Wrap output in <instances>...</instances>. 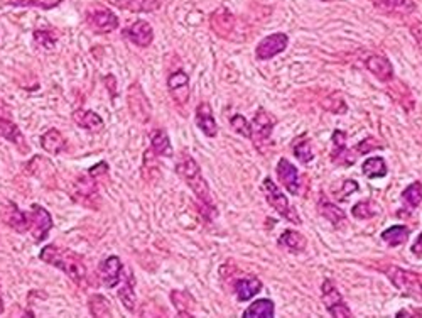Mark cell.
Returning <instances> with one entry per match:
<instances>
[{"label":"cell","mask_w":422,"mask_h":318,"mask_svg":"<svg viewBox=\"0 0 422 318\" xmlns=\"http://www.w3.org/2000/svg\"><path fill=\"white\" fill-rule=\"evenodd\" d=\"M176 173L179 174L181 180L193 190L196 199L200 200L201 207L204 208V213L211 212L213 215H218L215 205H213L210 186H208L203 174H201L200 165L195 161V158H193L191 154H188V151H183V153L179 154V158H177Z\"/></svg>","instance_id":"6da1fadb"},{"label":"cell","mask_w":422,"mask_h":318,"mask_svg":"<svg viewBox=\"0 0 422 318\" xmlns=\"http://www.w3.org/2000/svg\"><path fill=\"white\" fill-rule=\"evenodd\" d=\"M41 261L48 262L49 266L58 267L67 273L76 285H83L87 279V266L83 258L71 249H63L58 246H46L39 254Z\"/></svg>","instance_id":"7a4b0ae2"},{"label":"cell","mask_w":422,"mask_h":318,"mask_svg":"<svg viewBox=\"0 0 422 318\" xmlns=\"http://www.w3.org/2000/svg\"><path fill=\"white\" fill-rule=\"evenodd\" d=\"M387 278L394 286L405 296H412L416 300H422V276L414 271L402 269V267L390 266L385 269Z\"/></svg>","instance_id":"3957f363"},{"label":"cell","mask_w":422,"mask_h":318,"mask_svg":"<svg viewBox=\"0 0 422 318\" xmlns=\"http://www.w3.org/2000/svg\"><path fill=\"white\" fill-rule=\"evenodd\" d=\"M262 192H264L267 203H269L279 215L284 217V219H288L289 222L292 224H303L299 215H296V213L292 212V207L289 205L288 196L281 192V188H279L270 178H265L264 180V183H262Z\"/></svg>","instance_id":"277c9868"},{"label":"cell","mask_w":422,"mask_h":318,"mask_svg":"<svg viewBox=\"0 0 422 318\" xmlns=\"http://www.w3.org/2000/svg\"><path fill=\"white\" fill-rule=\"evenodd\" d=\"M71 199L76 203L83 205V207L91 208V210H98L100 207V195L98 186H96L93 176H81L76 178L71 185Z\"/></svg>","instance_id":"5b68a950"},{"label":"cell","mask_w":422,"mask_h":318,"mask_svg":"<svg viewBox=\"0 0 422 318\" xmlns=\"http://www.w3.org/2000/svg\"><path fill=\"white\" fill-rule=\"evenodd\" d=\"M53 228L51 213L41 205H33L27 212V232H30L36 242L48 237V232Z\"/></svg>","instance_id":"8992f818"},{"label":"cell","mask_w":422,"mask_h":318,"mask_svg":"<svg viewBox=\"0 0 422 318\" xmlns=\"http://www.w3.org/2000/svg\"><path fill=\"white\" fill-rule=\"evenodd\" d=\"M321 298H323L324 308L331 317H351V308L344 303L342 293L338 292L331 279H324L321 286Z\"/></svg>","instance_id":"52a82bcc"},{"label":"cell","mask_w":422,"mask_h":318,"mask_svg":"<svg viewBox=\"0 0 422 318\" xmlns=\"http://www.w3.org/2000/svg\"><path fill=\"white\" fill-rule=\"evenodd\" d=\"M289 44V36L284 33H276L267 36L257 44V49H255V58L258 61H267L272 60L274 56L281 54L288 48Z\"/></svg>","instance_id":"ba28073f"},{"label":"cell","mask_w":422,"mask_h":318,"mask_svg":"<svg viewBox=\"0 0 422 318\" xmlns=\"http://www.w3.org/2000/svg\"><path fill=\"white\" fill-rule=\"evenodd\" d=\"M127 100H129V108L132 115L141 122H147L152 114V107H150L149 99L146 97L144 90L139 83H132L127 92Z\"/></svg>","instance_id":"9c48e42d"},{"label":"cell","mask_w":422,"mask_h":318,"mask_svg":"<svg viewBox=\"0 0 422 318\" xmlns=\"http://www.w3.org/2000/svg\"><path fill=\"white\" fill-rule=\"evenodd\" d=\"M252 141H254L255 147L261 149L262 142H267L272 134L274 126H276V119L270 114H267L264 108H258L257 114H255L254 120H252Z\"/></svg>","instance_id":"30bf717a"},{"label":"cell","mask_w":422,"mask_h":318,"mask_svg":"<svg viewBox=\"0 0 422 318\" xmlns=\"http://www.w3.org/2000/svg\"><path fill=\"white\" fill-rule=\"evenodd\" d=\"M85 19H87V24L90 26V29L95 31L96 34L114 33L118 27V17L108 9L88 10Z\"/></svg>","instance_id":"8fae6325"},{"label":"cell","mask_w":422,"mask_h":318,"mask_svg":"<svg viewBox=\"0 0 422 318\" xmlns=\"http://www.w3.org/2000/svg\"><path fill=\"white\" fill-rule=\"evenodd\" d=\"M122 261H120L117 256H110L105 261L100 262L98 278L107 288H115L120 283V279H122Z\"/></svg>","instance_id":"7c38bea8"},{"label":"cell","mask_w":422,"mask_h":318,"mask_svg":"<svg viewBox=\"0 0 422 318\" xmlns=\"http://www.w3.org/2000/svg\"><path fill=\"white\" fill-rule=\"evenodd\" d=\"M276 171L281 183L284 185V188L288 190L290 195H299V171H297L296 166L285 158H282L279 159Z\"/></svg>","instance_id":"4fadbf2b"},{"label":"cell","mask_w":422,"mask_h":318,"mask_svg":"<svg viewBox=\"0 0 422 318\" xmlns=\"http://www.w3.org/2000/svg\"><path fill=\"white\" fill-rule=\"evenodd\" d=\"M123 36L139 48H147L154 41V29L147 21H137L123 31Z\"/></svg>","instance_id":"5bb4252c"},{"label":"cell","mask_w":422,"mask_h":318,"mask_svg":"<svg viewBox=\"0 0 422 318\" xmlns=\"http://www.w3.org/2000/svg\"><path fill=\"white\" fill-rule=\"evenodd\" d=\"M168 90L171 93L173 100L179 106H184L189 100V76L183 69H177L169 75L168 78Z\"/></svg>","instance_id":"9a60e30c"},{"label":"cell","mask_w":422,"mask_h":318,"mask_svg":"<svg viewBox=\"0 0 422 318\" xmlns=\"http://www.w3.org/2000/svg\"><path fill=\"white\" fill-rule=\"evenodd\" d=\"M370 2L382 12L397 15V17H404L416 10L414 0H370Z\"/></svg>","instance_id":"2e32d148"},{"label":"cell","mask_w":422,"mask_h":318,"mask_svg":"<svg viewBox=\"0 0 422 318\" xmlns=\"http://www.w3.org/2000/svg\"><path fill=\"white\" fill-rule=\"evenodd\" d=\"M365 68L369 69L375 78H378L383 83L394 78V67L387 58L378 56V54H371L365 60Z\"/></svg>","instance_id":"e0dca14e"},{"label":"cell","mask_w":422,"mask_h":318,"mask_svg":"<svg viewBox=\"0 0 422 318\" xmlns=\"http://www.w3.org/2000/svg\"><path fill=\"white\" fill-rule=\"evenodd\" d=\"M110 6L117 7V9L129 10V12L137 14H147V12H156L161 7V0H107Z\"/></svg>","instance_id":"ac0fdd59"},{"label":"cell","mask_w":422,"mask_h":318,"mask_svg":"<svg viewBox=\"0 0 422 318\" xmlns=\"http://www.w3.org/2000/svg\"><path fill=\"white\" fill-rule=\"evenodd\" d=\"M0 135H2L3 139H7L9 142H12V144L17 147L22 154L29 153V146L26 144L24 135H22L21 131H19V127L15 126L12 120H10V117L0 119Z\"/></svg>","instance_id":"d6986e66"},{"label":"cell","mask_w":422,"mask_h":318,"mask_svg":"<svg viewBox=\"0 0 422 318\" xmlns=\"http://www.w3.org/2000/svg\"><path fill=\"white\" fill-rule=\"evenodd\" d=\"M196 124L208 137H216V134H218V126H216L215 115H213V110L208 102H201L196 107Z\"/></svg>","instance_id":"ffe728a7"},{"label":"cell","mask_w":422,"mask_h":318,"mask_svg":"<svg viewBox=\"0 0 422 318\" xmlns=\"http://www.w3.org/2000/svg\"><path fill=\"white\" fill-rule=\"evenodd\" d=\"M2 219L15 232H21V234L27 232V212L19 210L17 205L12 203V201H9L7 207L2 210Z\"/></svg>","instance_id":"44dd1931"},{"label":"cell","mask_w":422,"mask_h":318,"mask_svg":"<svg viewBox=\"0 0 422 318\" xmlns=\"http://www.w3.org/2000/svg\"><path fill=\"white\" fill-rule=\"evenodd\" d=\"M238 301H249L262 292V281L258 278H243L238 279L234 286Z\"/></svg>","instance_id":"7402d4cb"},{"label":"cell","mask_w":422,"mask_h":318,"mask_svg":"<svg viewBox=\"0 0 422 318\" xmlns=\"http://www.w3.org/2000/svg\"><path fill=\"white\" fill-rule=\"evenodd\" d=\"M279 246H284L285 249L292 254H301V252L306 251V246H308V240L303 234H299L297 231H292V228H288L281 234L279 237Z\"/></svg>","instance_id":"603a6c76"},{"label":"cell","mask_w":422,"mask_h":318,"mask_svg":"<svg viewBox=\"0 0 422 318\" xmlns=\"http://www.w3.org/2000/svg\"><path fill=\"white\" fill-rule=\"evenodd\" d=\"M317 212H319V215L324 217V219H326L328 222H331L335 227L342 226L343 222H346V215H344L342 208H340L338 205L331 203V201L326 199H321L317 201Z\"/></svg>","instance_id":"cb8c5ba5"},{"label":"cell","mask_w":422,"mask_h":318,"mask_svg":"<svg viewBox=\"0 0 422 318\" xmlns=\"http://www.w3.org/2000/svg\"><path fill=\"white\" fill-rule=\"evenodd\" d=\"M41 146L46 153L49 154H60L63 153L64 147H67V139L63 137V134L58 129H49L48 133L41 135Z\"/></svg>","instance_id":"d4e9b609"},{"label":"cell","mask_w":422,"mask_h":318,"mask_svg":"<svg viewBox=\"0 0 422 318\" xmlns=\"http://www.w3.org/2000/svg\"><path fill=\"white\" fill-rule=\"evenodd\" d=\"M150 149H152L157 156H166V158L174 156L171 141H169V135L166 131H162V129H156L150 133Z\"/></svg>","instance_id":"484cf974"},{"label":"cell","mask_w":422,"mask_h":318,"mask_svg":"<svg viewBox=\"0 0 422 318\" xmlns=\"http://www.w3.org/2000/svg\"><path fill=\"white\" fill-rule=\"evenodd\" d=\"M171 301L176 308L177 315L181 317H193V310H195V298L188 292H181V290H174L171 293Z\"/></svg>","instance_id":"4316f807"},{"label":"cell","mask_w":422,"mask_h":318,"mask_svg":"<svg viewBox=\"0 0 422 318\" xmlns=\"http://www.w3.org/2000/svg\"><path fill=\"white\" fill-rule=\"evenodd\" d=\"M73 120L78 124L81 129H87L90 131V133L102 131L103 127V119L91 110H76L75 114H73Z\"/></svg>","instance_id":"83f0119b"},{"label":"cell","mask_w":422,"mask_h":318,"mask_svg":"<svg viewBox=\"0 0 422 318\" xmlns=\"http://www.w3.org/2000/svg\"><path fill=\"white\" fill-rule=\"evenodd\" d=\"M362 171L367 178L373 180V178L387 176V173H389V168H387L385 159L380 158V156H373V158L365 159V162H363V166H362Z\"/></svg>","instance_id":"f1b7e54d"},{"label":"cell","mask_w":422,"mask_h":318,"mask_svg":"<svg viewBox=\"0 0 422 318\" xmlns=\"http://www.w3.org/2000/svg\"><path fill=\"white\" fill-rule=\"evenodd\" d=\"M276 315V305H274L272 300H257L254 301L249 308L243 312V317L252 318V317H258V318H270Z\"/></svg>","instance_id":"f546056e"},{"label":"cell","mask_w":422,"mask_h":318,"mask_svg":"<svg viewBox=\"0 0 422 318\" xmlns=\"http://www.w3.org/2000/svg\"><path fill=\"white\" fill-rule=\"evenodd\" d=\"M409 234L410 231L405 226H392L382 232V239L385 240L390 247H397L407 242Z\"/></svg>","instance_id":"4dcf8cb0"},{"label":"cell","mask_w":422,"mask_h":318,"mask_svg":"<svg viewBox=\"0 0 422 318\" xmlns=\"http://www.w3.org/2000/svg\"><path fill=\"white\" fill-rule=\"evenodd\" d=\"M118 298L122 300L123 306H125L129 312H134L135 303H137V296H135L134 292V278L132 274L125 276V281H123L122 288L118 290Z\"/></svg>","instance_id":"1f68e13d"},{"label":"cell","mask_w":422,"mask_h":318,"mask_svg":"<svg viewBox=\"0 0 422 318\" xmlns=\"http://www.w3.org/2000/svg\"><path fill=\"white\" fill-rule=\"evenodd\" d=\"M402 200L407 205L409 210H414L421 205L422 201V183L421 181H414L412 185H409L407 188L402 192Z\"/></svg>","instance_id":"d6a6232c"},{"label":"cell","mask_w":422,"mask_h":318,"mask_svg":"<svg viewBox=\"0 0 422 318\" xmlns=\"http://www.w3.org/2000/svg\"><path fill=\"white\" fill-rule=\"evenodd\" d=\"M88 308H90L93 317H112L110 301L105 296H102V294H93L90 300H88Z\"/></svg>","instance_id":"836d02e7"},{"label":"cell","mask_w":422,"mask_h":318,"mask_svg":"<svg viewBox=\"0 0 422 318\" xmlns=\"http://www.w3.org/2000/svg\"><path fill=\"white\" fill-rule=\"evenodd\" d=\"M6 6L12 7H39V9H54L63 0H0Z\"/></svg>","instance_id":"e575fe53"},{"label":"cell","mask_w":422,"mask_h":318,"mask_svg":"<svg viewBox=\"0 0 422 318\" xmlns=\"http://www.w3.org/2000/svg\"><path fill=\"white\" fill-rule=\"evenodd\" d=\"M294 156L299 159L301 162L311 161V159L315 158V154H313L311 141H308V139H301V141H297L296 144H294Z\"/></svg>","instance_id":"d590c367"},{"label":"cell","mask_w":422,"mask_h":318,"mask_svg":"<svg viewBox=\"0 0 422 318\" xmlns=\"http://www.w3.org/2000/svg\"><path fill=\"white\" fill-rule=\"evenodd\" d=\"M230 124H231V127H234L235 133L243 135V137H249V139L252 137V126H250L249 120L243 117V115L235 114L234 117L230 119Z\"/></svg>","instance_id":"8d00e7d4"},{"label":"cell","mask_w":422,"mask_h":318,"mask_svg":"<svg viewBox=\"0 0 422 318\" xmlns=\"http://www.w3.org/2000/svg\"><path fill=\"white\" fill-rule=\"evenodd\" d=\"M333 153H331V161H335L336 158L342 156L346 149V134L343 131H335L333 133Z\"/></svg>","instance_id":"74e56055"},{"label":"cell","mask_w":422,"mask_h":318,"mask_svg":"<svg viewBox=\"0 0 422 318\" xmlns=\"http://www.w3.org/2000/svg\"><path fill=\"white\" fill-rule=\"evenodd\" d=\"M231 22H234V21H231V15L228 12H227V17H225V19H220V15L216 12L211 15V26H213V29H215L218 34L230 33Z\"/></svg>","instance_id":"f35d334b"},{"label":"cell","mask_w":422,"mask_h":318,"mask_svg":"<svg viewBox=\"0 0 422 318\" xmlns=\"http://www.w3.org/2000/svg\"><path fill=\"white\" fill-rule=\"evenodd\" d=\"M351 213H353V217H356V219H360V220L371 219V217L375 215V212L370 210L369 201H360V203H356L353 207V210H351Z\"/></svg>","instance_id":"ab89813d"},{"label":"cell","mask_w":422,"mask_h":318,"mask_svg":"<svg viewBox=\"0 0 422 318\" xmlns=\"http://www.w3.org/2000/svg\"><path fill=\"white\" fill-rule=\"evenodd\" d=\"M34 40L41 42V46H44L46 49H53L54 44H56V37L49 31H36L34 33Z\"/></svg>","instance_id":"60d3db41"},{"label":"cell","mask_w":422,"mask_h":318,"mask_svg":"<svg viewBox=\"0 0 422 318\" xmlns=\"http://www.w3.org/2000/svg\"><path fill=\"white\" fill-rule=\"evenodd\" d=\"M378 147H380V144H378L373 137H367L355 147V151L358 153V156H360V154H369L373 149H378Z\"/></svg>","instance_id":"b9f144b4"},{"label":"cell","mask_w":422,"mask_h":318,"mask_svg":"<svg viewBox=\"0 0 422 318\" xmlns=\"http://www.w3.org/2000/svg\"><path fill=\"white\" fill-rule=\"evenodd\" d=\"M410 33H412L414 40H416L417 46H419V49L422 51V22H414L410 26Z\"/></svg>","instance_id":"7bdbcfd3"},{"label":"cell","mask_w":422,"mask_h":318,"mask_svg":"<svg viewBox=\"0 0 422 318\" xmlns=\"http://www.w3.org/2000/svg\"><path fill=\"white\" fill-rule=\"evenodd\" d=\"M108 173V165L107 162H98L96 166H93L90 169V176L93 178H98L100 174H107Z\"/></svg>","instance_id":"ee69618b"},{"label":"cell","mask_w":422,"mask_h":318,"mask_svg":"<svg viewBox=\"0 0 422 318\" xmlns=\"http://www.w3.org/2000/svg\"><path fill=\"white\" fill-rule=\"evenodd\" d=\"M356 190H358V185H356V181L355 180H346L344 181V188H343V192H342V199H346L348 195H350V193H353V192H356Z\"/></svg>","instance_id":"f6af8a7d"},{"label":"cell","mask_w":422,"mask_h":318,"mask_svg":"<svg viewBox=\"0 0 422 318\" xmlns=\"http://www.w3.org/2000/svg\"><path fill=\"white\" fill-rule=\"evenodd\" d=\"M410 252H412L416 258H422V234H419V237H417L416 242L412 244V247H410Z\"/></svg>","instance_id":"bcb514c9"},{"label":"cell","mask_w":422,"mask_h":318,"mask_svg":"<svg viewBox=\"0 0 422 318\" xmlns=\"http://www.w3.org/2000/svg\"><path fill=\"white\" fill-rule=\"evenodd\" d=\"M2 117H10V108L3 100H0V119Z\"/></svg>","instance_id":"7dc6e473"},{"label":"cell","mask_w":422,"mask_h":318,"mask_svg":"<svg viewBox=\"0 0 422 318\" xmlns=\"http://www.w3.org/2000/svg\"><path fill=\"white\" fill-rule=\"evenodd\" d=\"M0 290H2V283H0ZM3 312V301H2V296H0V313Z\"/></svg>","instance_id":"c3c4849f"},{"label":"cell","mask_w":422,"mask_h":318,"mask_svg":"<svg viewBox=\"0 0 422 318\" xmlns=\"http://www.w3.org/2000/svg\"><path fill=\"white\" fill-rule=\"evenodd\" d=\"M321 2H331V0H321Z\"/></svg>","instance_id":"681fc988"}]
</instances>
